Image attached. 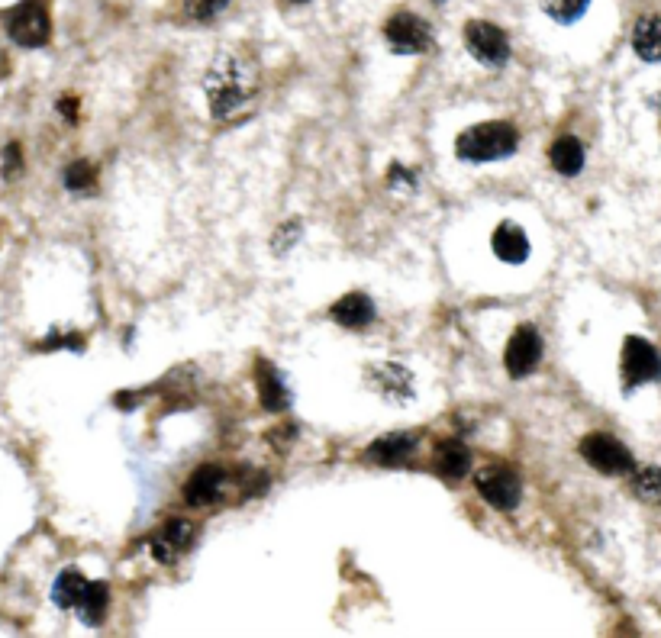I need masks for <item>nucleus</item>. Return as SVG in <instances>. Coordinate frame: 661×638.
Returning <instances> with one entry per match:
<instances>
[{
  "label": "nucleus",
  "mask_w": 661,
  "mask_h": 638,
  "mask_svg": "<svg viewBox=\"0 0 661 638\" xmlns=\"http://www.w3.org/2000/svg\"><path fill=\"white\" fill-rule=\"evenodd\" d=\"M7 29H10V39L17 42V46L39 49V46H46L49 42L52 23H49V13L42 10L39 4H26V7H20L17 13H13Z\"/></svg>",
  "instance_id": "1a4fd4ad"
},
{
  "label": "nucleus",
  "mask_w": 661,
  "mask_h": 638,
  "mask_svg": "<svg viewBox=\"0 0 661 638\" xmlns=\"http://www.w3.org/2000/svg\"><path fill=\"white\" fill-rule=\"evenodd\" d=\"M204 94L213 120H229L249 104L255 94V71L239 55H217L204 75Z\"/></svg>",
  "instance_id": "f257e3e1"
},
{
  "label": "nucleus",
  "mask_w": 661,
  "mask_h": 638,
  "mask_svg": "<svg viewBox=\"0 0 661 638\" xmlns=\"http://www.w3.org/2000/svg\"><path fill=\"white\" fill-rule=\"evenodd\" d=\"M581 455L584 461L591 464V468H597L600 474H629L632 468H636V461H632V452L623 445L616 442L613 435H603V432H594V435H584L581 439Z\"/></svg>",
  "instance_id": "39448f33"
},
{
  "label": "nucleus",
  "mask_w": 661,
  "mask_h": 638,
  "mask_svg": "<svg viewBox=\"0 0 661 638\" xmlns=\"http://www.w3.org/2000/svg\"><path fill=\"white\" fill-rule=\"evenodd\" d=\"M107 606H110L107 584H88V590H84V597L75 609H78L84 626H100V619L107 616Z\"/></svg>",
  "instance_id": "412c9836"
},
{
  "label": "nucleus",
  "mask_w": 661,
  "mask_h": 638,
  "mask_svg": "<svg viewBox=\"0 0 661 638\" xmlns=\"http://www.w3.org/2000/svg\"><path fill=\"white\" fill-rule=\"evenodd\" d=\"M191 542H194V522H188V519H168L165 526L152 535L149 551H152L155 561L175 564L184 555V551L191 548Z\"/></svg>",
  "instance_id": "9d476101"
},
{
  "label": "nucleus",
  "mask_w": 661,
  "mask_h": 638,
  "mask_svg": "<svg viewBox=\"0 0 661 638\" xmlns=\"http://www.w3.org/2000/svg\"><path fill=\"white\" fill-rule=\"evenodd\" d=\"M632 52H636L642 62H661V17L649 13V17H639L632 26Z\"/></svg>",
  "instance_id": "f3484780"
},
{
  "label": "nucleus",
  "mask_w": 661,
  "mask_h": 638,
  "mask_svg": "<svg viewBox=\"0 0 661 638\" xmlns=\"http://www.w3.org/2000/svg\"><path fill=\"white\" fill-rule=\"evenodd\" d=\"M91 580H84V574L78 568H68L62 571L59 577H55V587H52V600L55 606L62 609H75L84 597V590H88Z\"/></svg>",
  "instance_id": "aec40b11"
},
{
  "label": "nucleus",
  "mask_w": 661,
  "mask_h": 638,
  "mask_svg": "<svg viewBox=\"0 0 661 638\" xmlns=\"http://www.w3.org/2000/svg\"><path fill=\"white\" fill-rule=\"evenodd\" d=\"M297 236H300V223H284L275 232V242H271V245H275V252H287L297 242Z\"/></svg>",
  "instance_id": "a878e982"
},
{
  "label": "nucleus",
  "mask_w": 661,
  "mask_h": 638,
  "mask_svg": "<svg viewBox=\"0 0 661 638\" xmlns=\"http://www.w3.org/2000/svg\"><path fill=\"white\" fill-rule=\"evenodd\" d=\"M291 4H307V0H291Z\"/></svg>",
  "instance_id": "c756f323"
},
{
  "label": "nucleus",
  "mask_w": 661,
  "mask_h": 638,
  "mask_svg": "<svg viewBox=\"0 0 661 638\" xmlns=\"http://www.w3.org/2000/svg\"><path fill=\"white\" fill-rule=\"evenodd\" d=\"M59 110L65 113V120H71V123L78 120V100H62V104H59Z\"/></svg>",
  "instance_id": "c85d7f7f"
},
{
  "label": "nucleus",
  "mask_w": 661,
  "mask_h": 638,
  "mask_svg": "<svg viewBox=\"0 0 661 638\" xmlns=\"http://www.w3.org/2000/svg\"><path fill=\"white\" fill-rule=\"evenodd\" d=\"M549 162L558 174L565 178H574V174L584 171V145L574 139V136H562L555 139V145L549 149Z\"/></svg>",
  "instance_id": "a211bd4d"
},
{
  "label": "nucleus",
  "mask_w": 661,
  "mask_h": 638,
  "mask_svg": "<svg viewBox=\"0 0 661 638\" xmlns=\"http://www.w3.org/2000/svg\"><path fill=\"white\" fill-rule=\"evenodd\" d=\"M539 361H542V336L539 332L533 326L513 329V336L507 342V352H504V365H507L510 377L533 374Z\"/></svg>",
  "instance_id": "6e6552de"
},
{
  "label": "nucleus",
  "mask_w": 661,
  "mask_h": 638,
  "mask_svg": "<svg viewBox=\"0 0 661 638\" xmlns=\"http://www.w3.org/2000/svg\"><path fill=\"white\" fill-rule=\"evenodd\" d=\"M255 384H258V397L268 413H284L291 397H287V387L278 377V371L268 365V361H258L255 365Z\"/></svg>",
  "instance_id": "dca6fc26"
},
{
  "label": "nucleus",
  "mask_w": 661,
  "mask_h": 638,
  "mask_svg": "<svg viewBox=\"0 0 661 638\" xmlns=\"http://www.w3.org/2000/svg\"><path fill=\"white\" fill-rule=\"evenodd\" d=\"M384 39L397 55H420L433 46V29H429L423 17L400 10L384 23Z\"/></svg>",
  "instance_id": "20e7f679"
},
{
  "label": "nucleus",
  "mask_w": 661,
  "mask_h": 638,
  "mask_svg": "<svg viewBox=\"0 0 661 638\" xmlns=\"http://www.w3.org/2000/svg\"><path fill=\"white\" fill-rule=\"evenodd\" d=\"M632 493L645 503H661V468H642L632 477Z\"/></svg>",
  "instance_id": "5701e85b"
},
{
  "label": "nucleus",
  "mask_w": 661,
  "mask_h": 638,
  "mask_svg": "<svg viewBox=\"0 0 661 638\" xmlns=\"http://www.w3.org/2000/svg\"><path fill=\"white\" fill-rule=\"evenodd\" d=\"M329 316H333V323L346 326V329H365L375 323V303H371L368 294H346L339 297L333 307H329Z\"/></svg>",
  "instance_id": "2eb2a0df"
},
{
  "label": "nucleus",
  "mask_w": 661,
  "mask_h": 638,
  "mask_svg": "<svg viewBox=\"0 0 661 638\" xmlns=\"http://www.w3.org/2000/svg\"><path fill=\"white\" fill-rule=\"evenodd\" d=\"M491 249H494V255L500 261H507V265H523V261L529 258V236H526V229L520 223H513V220L500 223L494 229V236H491Z\"/></svg>",
  "instance_id": "f8f14e48"
},
{
  "label": "nucleus",
  "mask_w": 661,
  "mask_h": 638,
  "mask_svg": "<svg viewBox=\"0 0 661 638\" xmlns=\"http://www.w3.org/2000/svg\"><path fill=\"white\" fill-rule=\"evenodd\" d=\"M516 149H520V133H516V126H510L504 120L478 123L455 139V155L468 165L500 162V158L513 155Z\"/></svg>",
  "instance_id": "f03ea898"
},
{
  "label": "nucleus",
  "mask_w": 661,
  "mask_h": 638,
  "mask_svg": "<svg viewBox=\"0 0 661 638\" xmlns=\"http://www.w3.org/2000/svg\"><path fill=\"white\" fill-rule=\"evenodd\" d=\"M658 377H661V355L655 352V345L639 339V336H629L623 345V384H626V390L658 381Z\"/></svg>",
  "instance_id": "0eeeda50"
},
{
  "label": "nucleus",
  "mask_w": 661,
  "mask_h": 638,
  "mask_svg": "<svg viewBox=\"0 0 661 638\" xmlns=\"http://www.w3.org/2000/svg\"><path fill=\"white\" fill-rule=\"evenodd\" d=\"M223 487H226V471L217 468V464H204V468H197L191 474V481L184 484V500L191 506H204V503L220 500Z\"/></svg>",
  "instance_id": "4468645a"
},
{
  "label": "nucleus",
  "mask_w": 661,
  "mask_h": 638,
  "mask_svg": "<svg viewBox=\"0 0 661 638\" xmlns=\"http://www.w3.org/2000/svg\"><path fill=\"white\" fill-rule=\"evenodd\" d=\"M368 384L375 387L384 400H394V403L413 400V374L404 365H397V361L371 365L368 368Z\"/></svg>",
  "instance_id": "9b49d317"
},
{
  "label": "nucleus",
  "mask_w": 661,
  "mask_h": 638,
  "mask_svg": "<svg viewBox=\"0 0 661 638\" xmlns=\"http://www.w3.org/2000/svg\"><path fill=\"white\" fill-rule=\"evenodd\" d=\"M413 452H416V435L391 432V435H381V439L368 445V461L384 464V468H397V464L413 458Z\"/></svg>",
  "instance_id": "ddd939ff"
},
{
  "label": "nucleus",
  "mask_w": 661,
  "mask_h": 638,
  "mask_svg": "<svg viewBox=\"0 0 661 638\" xmlns=\"http://www.w3.org/2000/svg\"><path fill=\"white\" fill-rule=\"evenodd\" d=\"M436 4H445V0H436Z\"/></svg>",
  "instance_id": "7c9ffc66"
},
{
  "label": "nucleus",
  "mask_w": 661,
  "mask_h": 638,
  "mask_svg": "<svg viewBox=\"0 0 661 638\" xmlns=\"http://www.w3.org/2000/svg\"><path fill=\"white\" fill-rule=\"evenodd\" d=\"M94 181H97V174H94L91 162H75V165L65 168V187H68V191H78V194L91 191Z\"/></svg>",
  "instance_id": "393cba45"
},
{
  "label": "nucleus",
  "mask_w": 661,
  "mask_h": 638,
  "mask_svg": "<svg viewBox=\"0 0 661 638\" xmlns=\"http://www.w3.org/2000/svg\"><path fill=\"white\" fill-rule=\"evenodd\" d=\"M474 487L478 493L494 506L500 513H510L520 506V497H523V484L516 471L504 468V464H491V468H481L474 474Z\"/></svg>",
  "instance_id": "7ed1b4c3"
},
{
  "label": "nucleus",
  "mask_w": 661,
  "mask_h": 638,
  "mask_svg": "<svg viewBox=\"0 0 661 638\" xmlns=\"http://www.w3.org/2000/svg\"><path fill=\"white\" fill-rule=\"evenodd\" d=\"M42 348H75V352H81L84 342H81V336H65V339H46Z\"/></svg>",
  "instance_id": "cd10ccee"
},
{
  "label": "nucleus",
  "mask_w": 661,
  "mask_h": 638,
  "mask_svg": "<svg viewBox=\"0 0 661 638\" xmlns=\"http://www.w3.org/2000/svg\"><path fill=\"white\" fill-rule=\"evenodd\" d=\"M20 145H7V152H4V174L7 178H13V174L20 171Z\"/></svg>",
  "instance_id": "bb28decb"
},
{
  "label": "nucleus",
  "mask_w": 661,
  "mask_h": 638,
  "mask_svg": "<svg viewBox=\"0 0 661 638\" xmlns=\"http://www.w3.org/2000/svg\"><path fill=\"white\" fill-rule=\"evenodd\" d=\"M184 4V13H188L191 20H197V23H210V20H217L220 13L233 4V0H181Z\"/></svg>",
  "instance_id": "b1692460"
},
{
  "label": "nucleus",
  "mask_w": 661,
  "mask_h": 638,
  "mask_svg": "<svg viewBox=\"0 0 661 638\" xmlns=\"http://www.w3.org/2000/svg\"><path fill=\"white\" fill-rule=\"evenodd\" d=\"M465 46L468 52L478 58L481 65L500 68L510 62V39L500 26L487 23V20H471L465 26Z\"/></svg>",
  "instance_id": "423d86ee"
},
{
  "label": "nucleus",
  "mask_w": 661,
  "mask_h": 638,
  "mask_svg": "<svg viewBox=\"0 0 661 638\" xmlns=\"http://www.w3.org/2000/svg\"><path fill=\"white\" fill-rule=\"evenodd\" d=\"M436 468H439L442 477H449V481H458V477H465L468 468H471L468 445H465V442H455V439L442 442V445L436 448Z\"/></svg>",
  "instance_id": "6ab92c4d"
},
{
  "label": "nucleus",
  "mask_w": 661,
  "mask_h": 638,
  "mask_svg": "<svg viewBox=\"0 0 661 638\" xmlns=\"http://www.w3.org/2000/svg\"><path fill=\"white\" fill-rule=\"evenodd\" d=\"M591 0H542V10L549 13L555 23H574L581 20Z\"/></svg>",
  "instance_id": "4be33fe9"
}]
</instances>
